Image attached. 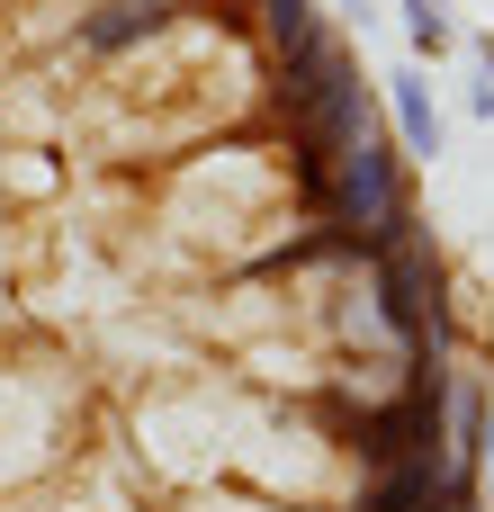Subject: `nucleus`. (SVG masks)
Returning <instances> with one entry per match:
<instances>
[{"instance_id":"1","label":"nucleus","mask_w":494,"mask_h":512,"mask_svg":"<svg viewBox=\"0 0 494 512\" xmlns=\"http://www.w3.org/2000/svg\"><path fill=\"white\" fill-rule=\"evenodd\" d=\"M306 225H333V234H351V243H396V234H414V189H405V153L378 135V126H360L342 153H324V171H315V189H306Z\"/></svg>"},{"instance_id":"3","label":"nucleus","mask_w":494,"mask_h":512,"mask_svg":"<svg viewBox=\"0 0 494 512\" xmlns=\"http://www.w3.org/2000/svg\"><path fill=\"white\" fill-rule=\"evenodd\" d=\"M171 27V0H117V9H99V18H81V45L90 54H117V45H144V36H162Z\"/></svg>"},{"instance_id":"4","label":"nucleus","mask_w":494,"mask_h":512,"mask_svg":"<svg viewBox=\"0 0 494 512\" xmlns=\"http://www.w3.org/2000/svg\"><path fill=\"white\" fill-rule=\"evenodd\" d=\"M405 9V36H414V54H450V0H396Z\"/></svg>"},{"instance_id":"2","label":"nucleus","mask_w":494,"mask_h":512,"mask_svg":"<svg viewBox=\"0 0 494 512\" xmlns=\"http://www.w3.org/2000/svg\"><path fill=\"white\" fill-rule=\"evenodd\" d=\"M387 108H396V153H414V162H432L441 153V108H432V90H423V72H387Z\"/></svg>"}]
</instances>
